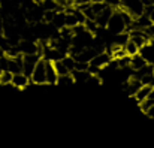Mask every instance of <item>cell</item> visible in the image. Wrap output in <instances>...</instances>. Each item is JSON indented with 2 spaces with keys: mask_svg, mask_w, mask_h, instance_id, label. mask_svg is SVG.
<instances>
[{
  "mask_svg": "<svg viewBox=\"0 0 154 148\" xmlns=\"http://www.w3.org/2000/svg\"><path fill=\"white\" fill-rule=\"evenodd\" d=\"M145 114H147L150 118H153V120H154V105L150 108V109H148V111H147V112H145Z\"/></svg>",
  "mask_w": 154,
  "mask_h": 148,
  "instance_id": "ac0fdd59",
  "label": "cell"
},
{
  "mask_svg": "<svg viewBox=\"0 0 154 148\" xmlns=\"http://www.w3.org/2000/svg\"><path fill=\"white\" fill-rule=\"evenodd\" d=\"M32 82L33 84H38V85H42V84H47V61L44 58H41L30 76Z\"/></svg>",
  "mask_w": 154,
  "mask_h": 148,
  "instance_id": "7a4b0ae2",
  "label": "cell"
},
{
  "mask_svg": "<svg viewBox=\"0 0 154 148\" xmlns=\"http://www.w3.org/2000/svg\"><path fill=\"white\" fill-rule=\"evenodd\" d=\"M12 78H14V73L8 69H3L0 70V84L2 85H9L12 84Z\"/></svg>",
  "mask_w": 154,
  "mask_h": 148,
  "instance_id": "7c38bea8",
  "label": "cell"
},
{
  "mask_svg": "<svg viewBox=\"0 0 154 148\" xmlns=\"http://www.w3.org/2000/svg\"><path fill=\"white\" fill-rule=\"evenodd\" d=\"M147 15H148V18L151 20V23L154 24V5H147L145 6V11H144Z\"/></svg>",
  "mask_w": 154,
  "mask_h": 148,
  "instance_id": "e0dca14e",
  "label": "cell"
},
{
  "mask_svg": "<svg viewBox=\"0 0 154 148\" xmlns=\"http://www.w3.org/2000/svg\"><path fill=\"white\" fill-rule=\"evenodd\" d=\"M147 64H148V61H147L141 54H136V55H133V57L130 58V67L133 69V72H138V70L144 69Z\"/></svg>",
  "mask_w": 154,
  "mask_h": 148,
  "instance_id": "ba28073f",
  "label": "cell"
},
{
  "mask_svg": "<svg viewBox=\"0 0 154 148\" xmlns=\"http://www.w3.org/2000/svg\"><path fill=\"white\" fill-rule=\"evenodd\" d=\"M42 57L39 54H32V55H23V72L27 75V76H32L38 61L41 60Z\"/></svg>",
  "mask_w": 154,
  "mask_h": 148,
  "instance_id": "277c9868",
  "label": "cell"
},
{
  "mask_svg": "<svg viewBox=\"0 0 154 148\" xmlns=\"http://www.w3.org/2000/svg\"><path fill=\"white\" fill-rule=\"evenodd\" d=\"M72 75H73V79L75 81H84V82H87V79L90 78L91 73L88 70H78V69H75L72 72Z\"/></svg>",
  "mask_w": 154,
  "mask_h": 148,
  "instance_id": "4fadbf2b",
  "label": "cell"
},
{
  "mask_svg": "<svg viewBox=\"0 0 154 148\" xmlns=\"http://www.w3.org/2000/svg\"><path fill=\"white\" fill-rule=\"evenodd\" d=\"M141 2H142L145 6H147V5H151V0H141Z\"/></svg>",
  "mask_w": 154,
  "mask_h": 148,
  "instance_id": "d6986e66",
  "label": "cell"
},
{
  "mask_svg": "<svg viewBox=\"0 0 154 148\" xmlns=\"http://www.w3.org/2000/svg\"><path fill=\"white\" fill-rule=\"evenodd\" d=\"M153 75H154V69H153Z\"/></svg>",
  "mask_w": 154,
  "mask_h": 148,
  "instance_id": "7402d4cb",
  "label": "cell"
},
{
  "mask_svg": "<svg viewBox=\"0 0 154 148\" xmlns=\"http://www.w3.org/2000/svg\"><path fill=\"white\" fill-rule=\"evenodd\" d=\"M112 12H114V9H112L111 6H106L102 12L96 17V23L99 24V27H106V24H108V21H109V18H111V15H112Z\"/></svg>",
  "mask_w": 154,
  "mask_h": 148,
  "instance_id": "52a82bcc",
  "label": "cell"
},
{
  "mask_svg": "<svg viewBox=\"0 0 154 148\" xmlns=\"http://www.w3.org/2000/svg\"><path fill=\"white\" fill-rule=\"evenodd\" d=\"M73 82H75V79H73V75L72 73L61 75V76H58V81H57L58 85H72Z\"/></svg>",
  "mask_w": 154,
  "mask_h": 148,
  "instance_id": "9a60e30c",
  "label": "cell"
},
{
  "mask_svg": "<svg viewBox=\"0 0 154 148\" xmlns=\"http://www.w3.org/2000/svg\"><path fill=\"white\" fill-rule=\"evenodd\" d=\"M45 61H47V84H57L58 73L55 70L54 61H51V60H45Z\"/></svg>",
  "mask_w": 154,
  "mask_h": 148,
  "instance_id": "8992f818",
  "label": "cell"
},
{
  "mask_svg": "<svg viewBox=\"0 0 154 148\" xmlns=\"http://www.w3.org/2000/svg\"><path fill=\"white\" fill-rule=\"evenodd\" d=\"M18 49L23 55H32V54H39L41 55V44L39 41H32V39H21L18 44Z\"/></svg>",
  "mask_w": 154,
  "mask_h": 148,
  "instance_id": "3957f363",
  "label": "cell"
},
{
  "mask_svg": "<svg viewBox=\"0 0 154 148\" xmlns=\"http://www.w3.org/2000/svg\"><path fill=\"white\" fill-rule=\"evenodd\" d=\"M106 30L112 35H118V33H123V32H127L129 30V24L124 18V11L123 8L120 9H114L108 24H106Z\"/></svg>",
  "mask_w": 154,
  "mask_h": 148,
  "instance_id": "6da1fadb",
  "label": "cell"
},
{
  "mask_svg": "<svg viewBox=\"0 0 154 148\" xmlns=\"http://www.w3.org/2000/svg\"><path fill=\"white\" fill-rule=\"evenodd\" d=\"M154 87L151 85H141V88L135 93V99H136V102L138 103H141V102H144L145 99H148L151 96V91H153Z\"/></svg>",
  "mask_w": 154,
  "mask_h": 148,
  "instance_id": "9c48e42d",
  "label": "cell"
},
{
  "mask_svg": "<svg viewBox=\"0 0 154 148\" xmlns=\"http://www.w3.org/2000/svg\"><path fill=\"white\" fill-rule=\"evenodd\" d=\"M153 105H154V99L153 97L145 99L144 102H141V103H139V106H141V111H142V112H147V111H148Z\"/></svg>",
  "mask_w": 154,
  "mask_h": 148,
  "instance_id": "2e32d148",
  "label": "cell"
},
{
  "mask_svg": "<svg viewBox=\"0 0 154 148\" xmlns=\"http://www.w3.org/2000/svg\"><path fill=\"white\" fill-rule=\"evenodd\" d=\"M124 51H126V54L127 55H130V57H133V55H136V54H139V51L141 48L132 41V39H129L127 41V44L124 45Z\"/></svg>",
  "mask_w": 154,
  "mask_h": 148,
  "instance_id": "8fae6325",
  "label": "cell"
},
{
  "mask_svg": "<svg viewBox=\"0 0 154 148\" xmlns=\"http://www.w3.org/2000/svg\"><path fill=\"white\" fill-rule=\"evenodd\" d=\"M30 82H32L30 76H27L24 72L14 73V78H12V85L14 87H17V88H26V87H29Z\"/></svg>",
  "mask_w": 154,
  "mask_h": 148,
  "instance_id": "5b68a950",
  "label": "cell"
},
{
  "mask_svg": "<svg viewBox=\"0 0 154 148\" xmlns=\"http://www.w3.org/2000/svg\"><path fill=\"white\" fill-rule=\"evenodd\" d=\"M2 52H3V51H2V47H0V54H2Z\"/></svg>",
  "mask_w": 154,
  "mask_h": 148,
  "instance_id": "44dd1931",
  "label": "cell"
},
{
  "mask_svg": "<svg viewBox=\"0 0 154 148\" xmlns=\"http://www.w3.org/2000/svg\"><path fill=\"white\" fill-rule=\"evenodd\" d=\"M54 66H55V70H57V73H58V76H61V75H67V73H70V70L66 67V64L61 61V60H57V61H54Z\"/></svg>",
  "mask_w": 154,
  "mask_h": 148,
  "instance_id": "5bb4252c",
  "label": "cell"
},
{
  "mask_svg": "<svg viewBox=\"0 0 154 148\" xmlns=\"http://www.w3.org/2000/svg\"><path fill=\"white\" fill-rule=\"evenodd\" d=\"M150 97H153V99H154V88H153V91H151V96H150Z\"/></svg>",
  "mask_w": 154,
  "mask_h": 148,
  "instance_id": "ffe728a7",
  "label": "cell"
},
{
  "mask_svg": "<svg viewBox=\"0 0 154 148\" xmlns=\"http://www.w3.org/2000/svg\"><path fill=\"white\" fill-rule=\"evenodd\" d=\"M51 23L54 24V27H57L58 30L66 27V12L64 11H55Z\"/></svg>",
  "mask_w": 154,
  "mask_h": 148,
  "instance_id": "30bf717a",
  "label": "cell"
}]
</instances>
